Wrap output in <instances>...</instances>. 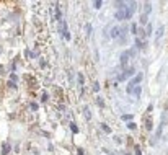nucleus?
<instances>
[{"label":"nucleus","mask_w":168,"mask_h":155,"mask_svg":"<svg viewBox=\"0 0 168 155\" xmlns=\"http://www.w3.org/2000/svg\"><path fill=\"white\" fill-rule=\"evenodd\" d=\"M85 30H86V34H90V33H91V25H86Z\"/></svg>","instance_id":"a878e982"},{"label":"nucleus","mask_w":168,"mask_h":155,"mask_svg":"<svg viewBox=\"0 0 168 155\" xmlns=\"http://www.w3.org/2000/svg\"><path fill=\"white\" fill-rule=\"evenodd\" d=\"M134 67H129V69H126V70L123 72V73H121V75L118 77L119 78V82H123V80H126V78H129V77H132V75H134Z\"/></svg>","instance_id":"7ed1b4c3"},{"label":"nucleus","mask_w":168,"mask_h":155,"mask_svg":"<svg viewBox=\"0 0 168 155\" xmlns=\"http://www.w3.org/2000/svg\"><path fill=\"white\" fill-rule=\"evenodd\" d=\"M83 111H85V116L90 119V111H88V108H83Z\"/></svg>","instance_id":"bb28decb"},{"label":"nucleus","mask_w":168,"mask_h":155,"mask_svg":"<svg viewBox=\"0 0 168 155\" xmlns=\"http://www.w3.org/2000/svg\"><path fill=\"white\" fill-rule=\"evenodd\" d=\"M98 90H100V83L95 82V83H93V91H98Z\"/></svg>","instance_id":"5701e85b"},{"label":"nucleus","mask_w":168,"mask_h":155,"mask_svg":"<svg viewBox=\"0 0 168 155\" xmlns=\"http://www.w3.org/2000/svg\"><path fill=\"white\" fill-rule=\"evenodd\" d=\"M70 129H72V132H78V128H77V126H75L74 123L70 124Z\"/></svg>","instance_id":"412c9836"},{"label":"nucleus","mask_w":168,"mask_h":155,"mask_svg":"<svg viewBox=\"0 0 168 155\" xmlns=\"http://www.w3.org/2000/svg\"><path fill=\"white\" fill-rule=\"evenodd\" d=\"M78 155H85V153H83V150H82V149H80V150H78Z\"/></svg>","instance_id":"c85d7f7f"},{"label":"nucleus","mask_w":168,"mask_h":155,"mask_svg":"<svg viewBox=\"0 0 168 155\" xmlns=\"http://www.w3.org/2000/svg\"><path fill=\"white\" fill-rule=\"evenodd\" d=\"M30 108H31L33 111H36V110H38V105H36V103H31V105H30Z\"/></svg>","instance_id":"393cba45"},{"label":"nucleus","mask_w":168,"mask_h":155,"mask_svg":"<svg viewBox=\"0 0 168 155\" xmlns=\"http://www.w3.org/2000/svg\"><path fill=\"white\" fill-rule=\"evenodd\" d=\"M101 2H100V0H95V2H93V8H96V10H100L101 8Z\"/></svg>","instance_id":"2eb2a0df"},{"label":"nucleus","mask_w":168,"mask_h":155,"mask_svg":"<svg viewBox=\"0 0 168 155\" xmlns=\"http://www.w3.org/2000/svg\"><path fill=\"white\" fill-rule=\"evenodd\" d=\"M145 129H147V131L152 129V118H147V119H145Z\"/></svg>","instance_id":"f8f14e48"},{"label":"nucleus","mask_w":168,"mask_h":155,"mask_svg":"<svg viewBox=\"0 0 168 155\" xmlns=\"http://www.w3.org/2000/svg\"><path fill=\"white\" fill-rule=\"evenodd\" d=\"M59 30H61V33H62V36H64V38H65V39H70V33H69L67 23L64 21V20L59 21Z\"/></svg>","instance_id":"f257e3e1"},{"label":"nucleus","mask_w":168,"mask_h":155,"mask_svg":"<svg viewBox=\"0 0 168 155\" xmlns=\"http://www.w3.org/2000/svg\"><path fill=\"white\" fill-rule=\"evenodd\" d=\"M163 31H165V26H163V25H160V26H158V30H157V33H155V38L160 39L162 36H163Z\"/></svg>","instance_id":"0eeeda50"},{"label":"nucleus","mask_w":168,"mask_h":155,"mask_svg":"<svg viewBox=\"0 0 168 155\" xmlns=\"http://www.w3.org/2000/svg\"><path fill=\"white\" fill-rule=\"evenodd\" d=\"M124 10H126V18H131V16L134 15V11H136V2H129Z\"/></svg>","instance_id":"20e7f679"},{"label":"nucleus","mask_w":168,"mask_h":155,"mask_svg":"<svg viewBox=\"0 0 168 155\" xmlns=\"http://www.w3.org/2000/svg\"><path fill=\"white\" fill-rule=\"evenodd\" d=\"M15 83H16V75H15V73H11V75H10V82H8V87L13 88Z\"/></svg>","instance_id":"6e6552de"},{"label":"nucleus","mask_w":168,"mask_h":155,"mask_svg":"<svg viewBox=\"0 0 168 155\" xmlns=\"http://www.w3.org/2000/svg\"><path fill=\"white\" fill-rule=\"evenodd\" d=\"M152 110H153V105H149V108H147V113H152Z\"/></svg>","instance_id":"cd10ccee"},{"label":"nucleus","mask_w":168,"mask_h":155,"mask_svg":"<svg viewBox=\"0 0 168 155\" xmlns=\"http://www.w3.org/2000/svg\"><path fill=\"white\" fill-rule=\"evenodd\" d=\"M141 91H142V88H141V85H137V87L132 90V93H134V96L136 98H139V96H141Z\"/></svg>","instance_id":"9d476101"},{"label":"nucleus","mask_w":168,"mask_h":155,"mask_svg":"<svg viewBox=\"0 0 168 155\" xmlns=\"http://www.w3.org/2000/svg\"><path fill=\"white\" fill-rule=\"evenodd\" d=\"M127 128H129L131 131H134V129L137 128V126H136V123H134V121H131V123H127Z\"/></svg>","instance_id":"a211bd4d"},{"label":"nucleus","mask_w":168,"mask_h":155,"mask_svg":"<svg viewBox=\"0 0 168 155\" xmlns=\"http://www.w3.org/2000/svg\"><path fill=\"white\" fill-rule=\"evenodd\" d=\"M121 31H123V28H121V26H114L111 30V38H118L121 34Z\"/></svg>","instance_id":"423d86ee"},{"label":"nucleus","mask_w":168,"mask_h":155,"mask_svg":"<svg viewBox=\"0 0 168 155\" xmlns=\"http://www.w3.org/2000/svg\"><path fill=\"white\" fill-rule=\"evenodd\" d=\"M114 18L118 20V21H121V20H124V18H126V10H124V8H121V10H118V11H116V15H114Z\"/></svg>","instance_id":"39448f33"},{"label":"nucleus","mask_w":168,"mask_h":155,"mask_svg":"<svg viewBox=\"0 0 168 155\" xmlns=\"http://www.w3.org/2000/svg\"><path fill=\"white\" fill-rule=\"evenodd\" d=\"M149 20H147V15H141V20H139V23H141V25H145V23H147Z\"/></svg>","instance_id":"ddd939ff"},{"label":"nucleus","mask_w":168,"mask_h":155,"mask_svg":"<svg viewBox=\"0 0 168 155\" xmlns=\"http://www.w3.org/2000/svg\"><path fill=\"white\" fill-rule=\"evenodd\" d=\"M83 82H85V77H83V73L80 72V73H78V83H80V85H83Z\"/></svg>","instance_id":"f3484780"},{"label":"nucleus","mask_w":168,"mask_h":155,"mask_svg":"<svg viewBox=\"0 0 168 155\" xmlns=\"http://www.w3.org/2000/svg\"><path fill=\"white\" fill-rule=\"evenodd\" d=\"M131 56H134V51L129 49V51H126V52H123V56H121V65L126 67L127 65V62H129V57Z\"/></svg>","instance_id":"f03ea898"},{"label":"nucleus","mask_w":168,"mask_h":155,"mask_svg":"<svg viewBox=\"0 0 168 155\" xmlns=\"http://www.w3.org/2000/svg\"><path fill=\"white\" fill-rule=\"evenodd\" d=\"M123 119H124V121H129V123H131L132 116H131V114H124V116H123Z\"/></svg>","instance_id":"aec40b11"},{"label":"nucleus","mask_w":168,"mask_h":155,"mask_svg":"<svg viewBox=\"0 0 168 155\" xmlns=\"http://www.w3.org/2000/svg\"><path fill=\"white\" fill-rule=\"evenodd\" d=\"M48 100V93H46V91H43V95H41V101H46Z\"/></svg>","instance_id":"b1692460"},{"label":"nucleus","mask_w":168,"mask_h":155,"mask_svg":"<svg viewBox=\"0 0 168 155\" xmlns=\"http://www.w3.org/2000/svg\"><path fill=\"white\" fill-rule=\"evenodd\" d=\"M150 10H152V5H150V3H145V5H144V15H149Z\"/></svg>","instance_id":"9b49d317"},{"label":"nucleus","mask_w":168,"mask_h":155,"mask_svg":"<svg viewBox=\"0 0 168 155\" xmlns=\"http://www.w3.org/2000/svg\"><path fill=\"white\" fill-rule=\"evenodd\" d=\"M136 46H137V49H142V48H144V46H145V44H144V41H142V39H139V38H137V41H136Z\"/></svg>","instance_id":"4468645a"},{"label":"nucleus","mask_w":168,"mask_h":155,"mask_svg":"<svg viewBox=\"0 0 168 155\" xmlns=\"http://www.w3.org/2000/svg\"><path fill=\"white\" fill-rule=\"evenodd\" d=\"M8 152H10V145L5 142V144L2 145V155H8Z\"/></svg>","instance_id":"1a4fd4ad"},{"label":"nucleus","mask_w":168,"mask_h":155,"mask_svg":"<svg viewBox=\"0 0 168 155\" xmlns=\"http://www.w3.org/2000/svg\"><path fill=\"white\" fill-rule=\"evenodd\" d=\"M149 34H152V25H147V33H145V36H149Z\"/></svg>","instance_id":"4be33fe9"},{"label":"nucleus","mask_w":168,"mask_h":155,"mask_svg":"<svg viewBox=\"0 0 168 155\" xmlns=\"http://www.w3.org/2000/svg\"><path fill=\"white\" fill-rule=\"evenodd\" d=\"M131 33L137 34V25H136V23H132V25H131Z\"/></svg>","instance_id":"dca6fc26"},{"label":"nucleus","mask_w":168,"mask_h":155,"mask_svg":"<svg viewBox=\"0 0 168 155\" xmlns=\"http://www.w3.org/2000/svg\"><path fill=\"white\" fill-rule=\"evenodd\" d=\"M101 128H103V131H105V132H111V128H109V126H106V124H103Z\"/></svg>","instance_id":"6ab92c4d"}]
</instances>
